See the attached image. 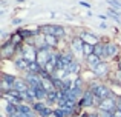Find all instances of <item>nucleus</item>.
<instances>
[{"mask_svg": "<svg viewBox=\"0 0 121 117\" xmlns=\"http://www.w3.org/2000/svg\"><path fill=\"white\" fill-rule=\"evenodd\" d=\"M18 51L23 54V57L28 60L29 63H34V62H37V52H39V49L35 48V46H32V45H29V43H26L25 42L23 45L18 48Z\"/></svg>", "mask_w": 121, "mask_h": 117, "instance_id": "f257e3e1", "label": "nucleus"}, {"mask_svg": "<svg viewBox=\"0 0 121 117\" xmlns=\"http://www.w3.org/2000/svg\"><path fill=\"white\" fill-rule=\"evenodd\" d=\"M40 33L44 36H54V37H63L65 36V29L63 26H57V25H44L40 28Z\"/></svg>", "mask_w": 121, "mask_h": 117, "instance_id": "f03ea898", "label": "nucleus"}, {"mask_svg": "<svg viewBox=\"0 0 121 117\" xmlns=\"http://www.w3.org/2000/svg\"><path fill=\"white\" fill-rule=\"evenodd\" d=\"M89 88H91V89L94 91L95 96L100 97L101 100H104V99H107V97L112 96V93H110V88H107L106 85H103V83H92Z\"/></svg>", "mask_w": 121, "mask_h": 117, "instance_id": "7ed1b4c3", "label": "nucleus"}, {"mask_svg": "<svg viewBox=\"0 0 121 117\" xmlns=\"http://www.w3.org/2000/svg\"><path fill=\"white\" fill-rule=\"evenodd\" d=\"M54 54V49L52 48H43V49H39V52H37V63L41 66V68H44V66L48 65V62L51 60Z\"/></svg>", "mask_w": 121, "mask_h": 117, "instance_id": "20e7f679", "label": "nucleus"}, {"mask_svg": "<svg viewBox=\"0 0 121 117\" xmlns=\"http://www.w3.org/2000/svg\"><path fill=\"white\" fill-rule=\"evenodd\" d=\"M15 51H18V48L8 40L2 46V57L3 59H12V57H15Z\"/></svg>", "mask_w": 121, "mask_h": 117, "instance_id": "39448f33", "label": "nucleus"}, {"mask_svg": "<svg viewBox=\"0 0 121 117\" xmlns=\"http://www.w3.org/2000/svg\"><path fill=\"white\" fill-rule=\"evenodd\" d=\"M92 72H94L97 77H106V75H110V65L107 62H101L100 65L91 68Z\"/></svg>", "mask_w": 121, "mask_h": 117, "instance_id": "423d86ee", "label": "nucleus"}, {"mask_svg": "<svg viewBox=\"0 0 121 117\" xmlns=\"http://www.w3.org/2000/svg\"><path fill=\"white\" fill-rule=\"evenodd\" d=\"M120 56V48L117 45H113V43L110 42H106V56H104V62L106 60H112L115 57H118Z\"/></svg>", "mask_w": 121, "mask_h": 117, "instance_id": "0eeeda50", "label": "nucleus"}, {"mask_svg": "<svg viewBox=\"0 0 121 117\" xmlns=\"http://www.w3.org/2000/svg\"><path fill=\"white\" fill-rule=\"evenodd\" d=\"M12 89H14V91H18V93H26V91L29 89V83H28L25 79L15 77L14 85H12Z\"/></svg>", "mask_w": 121, "mask_h": 117, "instance_id": "6e6552de", "label": "nucleus"}, {"mask_svg": "<svg viewBox=\"0 0 121 117\" xmlns=\"http://www.w3.org/2000/svg\"><path fill=\"white\" fill-rule=\"evenodd\" d=\"M81 40L84 43H87V45H92V46H95V45H98V43H100L98 37L94 36L92 33H83L81 34Z\"/></svg>", "mask_w": 121, "mask_h": 117, "instance_id": "1a4fd4ad", "label": "nucleus"}, {"mask_svg": "<svg viewBox=\"0 0 121 117\" xmlns=\"http://www.w3.org/2000/svg\"><path fill=\"white\" fill-rule=\"evenodd\" d=\"M46 45L49 46V48H55L57 45H58V39L57 37H54V36H46Z\"/></svg>", "mask_w": 121, "mask_h": 117, "instance_id": "9d476101", "label": "nucleus"}, {"mask_svg": "<svg viewBox=\"0 0 121 117\" xmlns=\"http://www.w3.org/2000/svg\"><path fill=\"white\" fill-rule=\"evenodd\" d=\"M80 71V65H78L77 60H72L71 63H69V68H68V72H74V74H77V72Z\"/></svg>", "mask_w": 121, "mask_h": 117, "instance_id": "9b49d317", "label": "nucleus"}]
</instances>
